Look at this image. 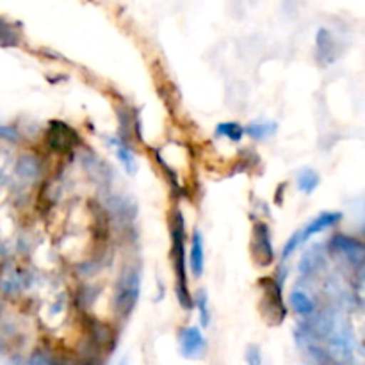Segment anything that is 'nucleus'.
Listing matches in <instances>:
<instances>
[{
  "mask_svg": "<svg viewBox=\"0 0 365 365\" xmlns=\"http://www.w3.org/2000/svg\"><path fill=\"white\" fill-rule=\"evenodd\" d=\"M0 310H2V307H0Z\"/></svg>",
  "mask_w": 365,
  "mask_h": 365,
  "instance_id": "b1692460",
  "label": "nucleus"
},
{
  "mask_svg": "<svg viewBox=\"0 0 365 365\" xmlns=\"http://www.w3.org/2000/svg\"><path fill=\"white\" fill-rule=\"evenodd\" d=\"M245 132L250 138L255 139V141H262V139L274 135V132H277V123H273V121H269V123H253L250 125L248 128H245Z\"/></svg>",
  "mask_w": 365,
  "mask_h": 365,
  "instance_id": "4468645a",
  "label": "nucleus"
},
{
  "mask_svg": "<svg viewBox=\"0 0 365 365\" xmlns=\"http://www.w3.org/2000/svg\"><path fill=\"white\" fill-rule=\"evenodd\" d=\"M195 302H196V307H198V310H200V321H202V327L207 328L210 323V314H209V305H207L205 291H198Z\"/></svg>",
  "mask_w": 365,
  "mask_h": 365,
  "instance_id": "a211bd4d",
  "label": "nucleus"
},
{
  "mask_svg": "<svg viewBox=\"0 0 365 365\" xmlns=\"http://www.w3.org/2000/svg\"><path fill=\"white\" fill-rule=\"evenodd\" d=\"M27 365H56V360L52 359V355L46 351H36L34 355L31 356Z\"/></svg>",
  "mask_w": 365,
  "mask_h": 365,
  "instance_id": "aec40b11",
  "label": "nucleus"
},
{
  "mask_svg": "<svg viewBox=\"0 0 365 365\" xmlns=\"http://www.w3.org/2000/svg\"><path fill=\"white\" fill-rule=\"evenodd\" d=\"M319 175L314 170H303L302 173L298 175V189L303 195H312L317 189V185H319Z\"/></svg>",
  "mask_w": 365,
  "mask_h": 365,
  "instance_id": "f8f14e48",
  "label": "nucleus"
},
{
  "mask_svg": "<svg viewBox=\"0 0 365 365\" xmlns=\"http://www.w3.org/2000/svg\"><path fill=\"white\" fill-rule=\"evenodd\" d=\"M262 287L266 291V296H264V299H266V316L274 317L273 324L284 323L287 310H285L284 299H282L280 285L273 278H264Z\"/></svg>",
  "mask_w": 365,
  "mask_h": 365,
  "instance_id": "423d86ee",
  "label": "nucleus"
},
{
  "mask_svg": "<svg viewBox=\"0 0 365 365\" xmlns=\"http://www.w3.org/2000/svg\"><path fill=\"white\" fill-rule=\"evenodd\" d=\"M253 255L260 266H269L274 259L273 242H271V232L266 223H255L253 227Z\"/></svg>",
  "mask_w": 365,
  "mask_h": 365,
  "instance_id": "39448f33",
  "label": "nucleus"
},
{
  "mask_svg": "<svg viewBox=\"0 0 365 365\" xmlns=\"http://www.w3.org/2000/svg\"><path fill=\"white\" fill-rule=\"evenodd\" d=\"M291 305L292 309H294V312L299 314L302 317H310L314 312H316V303H314L312 298L303 291L292 292Z\"/></svg>",
  "mask_w": 365,
  "mask_h": 365,
  "instance_id": "9d476101",
  "label": "nucleus"
},
{
  "mask_svg": "<svg viewBox=\"0 0 365 365\" xmlns=\"http://www.w3.org/2000/svg\"><path fill=\"white\" fill-rule=\"evenodd\" d=\"M173 264L177 271V296L185 310L192 309L191 292L187 287V271H185V248H184V217L177 214L173 227Z\"/></svg>",
  "mask_w": 365,
  "mask_h": 365,
  "instance_id": "f257e3e1",
  "label": "nucleus"
},
{
  "mask_svg": "<svg viewBox=\"0 0 365 365\" xmlns=\"http://www.w3.org/2000/svg\"><path fill=\"white\" fill-rule=\"evenodd\" d=\"M16 43H18L16 31H14V29L11 27L6 20H2V18H0V45L13 46V45H16Z\"/></svg>",
  "mask_w": 365,
  "mask_h": 365,
  "instance_id": "f3484780",
  "label": "nucleus"
},
{
  "mask_svg": "<svg viewBox=\"0 0 365 365\" xmlns=\"http://www.w3.org/2000/svg\"><path fill=\"white\" fill-rule=\"evenodd\" d=\"M216 132L220 135H225V138H228L230 141H234V143L241 141L242 135H245V128H242L239 123H232V121H228V123L217 125Z\"/></svg>",
  "mask_w": 365,
  "mask_h": 365,
  "instance_id": "dca6fc26",
  "label": "nucleus"
},
{
  "mask_svg": "<svg viewBox=\"0 0 365 365\" xmlns=\"http://www.w3.org/2000/svg\"><path fill=\"white\" fill-rule=\"evenodd\" d=\"M0 139H4V141H9V143H16L18 139H20V134H18L16 128L4 127V125H0Z\"/></svg>",
  "mask_w": 365,
  "mask_h": 365,
  "instance_id": "4be33fe9",
  "label": "nucleus"
},
{
  "mask_svg": "<svg viewBox=\"0 0 365 365\" xmlns=\"http://www.w3.org/2000/svg\"><path fill=\"white\" fill-rule=\"evenodd\" d=\"M330 355L335 362L348 365L351 362V348H349V342L344 337H335L330 342Z\"/></svg>",
  "mask_w": 365,
  "mask_h": 365,
  "instance_id": "9b49d317",
  "label": "nucleus"
},
{
  "mask_svg": "<svg viewBox=\"0 0 365 365\" xmlns=\"http://www.w3.org/2000/svg\"><path fill=\"white\" fill-rule=\"evenodd\" d=\"M246 362L248 365H262V353H260L259 346H250L246 349Z\"/></svg>",
  "mask_w": 365,
  "mask_h": 365,
  "instance_id": "412c9836",
  "label": "nucleus"
},
{
  "mask_svg": "<svg viewBox=\"0 0 365 365\" xmlns=\"http://www.w3.org/2000/svg\"><path fill=\"white\" fill-rule=\"evenodd\" d=\"M45 141L48 145V148H52L53 152L66 153L71 148L78 145V135L70 125L63 123V121H50L48 130H46Z\"/></svg>",
  "mask_w": 365,
  "mask_h": 365,
  "instance_id": "20e7f679",
  "label": "nucleus"
},
{
  "mask_svg": "<svg viewBox=\"0 0 365 365\" xmlns=\"http://www.w3.org/2000/svg\"><path fill=\"white\" fill-rule=\"evenodd\" d=\"M189 264H191V271L196 278H200L205 269V245H203L202 232L196 230L192 234V245H191V255H189Z\"/></svg>",
  "mask_w": 365,
  "mask_h": 365,
  "instance_id": "6e6552de",
  "label": "nucleus"
},
{
  "mask_svg": "<svg viewBox=\"0 0 365 365\" xmlns=\"http://www.w3.org/2000/svg\"><path fill=\"white\" fill-rule=\"evenodd\" d=\"M341 220H342L341 212H321L319 216H317L316 220L310 221L303 230L296 232V234L289 239L287 245H285L284 248V259H289L302 242H307L310 237H314L316 234H321V232L327 230V228L335 227Z\"/></svg>",
  "mask_w": 365,
  "mask_h": 365,
  "instance_id": "7ed1b4c3",
  "label": "nucleus"
},
{
  "mask_svg": "<svg viewBox=\"0 0 365 365\" xmlns=\"http://www.w3.org/2000/svg\"><path fill=\"white\" fill-rule=\"evenodd\" d=\"M21 277L14 269H7L0 273V291L6 294H13V292L20 291L21 287Z\"/></svg>",
  "mask_w": 365,
  "mask_h": 365,
  "instance_id": "ddd939ff",
  "label": "nucleus"
},
{
  "mask_svg": "<svg viewBox=\"0 0 365 365\" xmlns=\"http://www.w3.org/2000/svg\"><path fill=\"white\" fill-rule=\"evenodd\" d=\"M334 248L337 250V252H341L342 255H344L348 260H351V262L362 264L364 260L362 242L346 237V235H337V237L334 239Z\"/></svg>",
  "mask_w": 365,
  "mask_h": 365,
  "instance_id": "1a4fd4ad",
  "label": "nucleus"
},
{
  "mask_svg": "<svg viewBox=\"0 0 365 365\" xmlns=\"http://www.w3.org/2000/svg\"><path fill=\"white\" fill-rule=\"evenodd\" d=\"M139 292H141V277L139 271L134 267H127L120 274V280L116 285V294H114V310L120 317H128L134 312L135 305L139 302Z\"/></svg>",
  "mask_w": 365,
  "mask_h": 365,
  "instance_id": "f03ea898",
  "label": "nucleus"
},
{
  "mask_svg": "<svg viewBox=\"0 0 365 365\" xmlns=\"http://www.w3.org/2000/svg\"><path fill=\"white\" fill-rule=\"evenodd\" d=\"M16 171H18V175H20V177L29 178V180H32V178H36V177H38V175H39V164H38V160H36L32 155L21 157V159L18 160Z\"/></svg>",
  "mask_w": 365,
  "mask_h": 365,
  "instance_id": "2eb2a0df",
  "label": "nucleus"
},
{
  "mask_svg": "<svg viewBox=\"0 0 365 365\" xmlns=\"http://www.w3.org/2000/svg\"><path fill=\"white\" fill-rule=\"evenodd\" d=\"M118 157H120V160L123 163V166L127 168L128 173H134V171H135V159H134V155H132V152L127 148V146H120V148H118Z\"/></svg>",
  "mask_w": 365,
  "mask_h": 365,
  "instance_id": "6ab92c4d",
  "label": "nucleus"
},
{
  "mask_svg": "<svg viewBox=\"0 0 365 365\" xmlns=\"http://www.w3.org/2000/svg\"><path fill=\"white\" fill-rule=\"evenodd\" d=\"M0 353H2V346H0Z\"/></svg>",
  "mask_w": 365,
  "mask_h": 365,
  "instance_id": "5701e85b",
  "label": "nucleus"
},
{
  "mask_svg": "<svg viewBox=\"0 0 365 365\" xmlns=\"http://www.w3.org/2000/svg\"><path fill=\"white\" fill-rule=\"evenodd\" d=\"M207 341L198 327H187L180 334V353L184 359L198 360L205 355Z\"/></svg>",
  "mask_w": 365,
  "mask_h": 365,
  "instance_id": "0eeeda50",
  "label": "nucleus"
}]
</instances>
